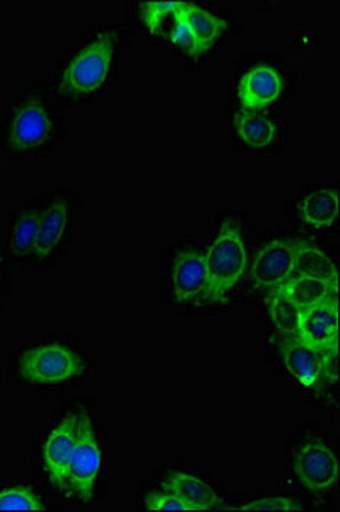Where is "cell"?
I'll list each match as a JSON object with an SVG mask.
<instances>
[{
  "label": "cell",
  "instance_id": "obj_1",
  "mask_svg": "<svg viewBox=\"0 0 340 512\" xmlns=\"http://www.w3.org/2000/svg\"><path fill=\"white\" fill-rule=\"evenodd\" d=\"M57 132V117L47 91L24 82L12 89L0 113V146L11 159L45 151Z\"/></svg>",
  "mask_w": 340,
  "mask_h": 512
},
{
  "label": "cell",
  "instance_id": "obj_2",
  "mask_svg": "<svg viewBox=\"0 0 340 512\" xmlns=\"http://www.w3.org/2000/svg\"><path fill=\"white\" fill-rule=\"evenodd\" d=\"M12 369L19 381L30 386H60L79 378L86 369L83 357L60 342H36L16 354Z\"/></svg>",
  "mask_w": 340,
  "mask_h": 512
},
{
  "label": "cell",
  "instance_id": "obj_3",
  "mask_svg": "<svg viewBox=\"0 0 340 512\" xmlns=\"http://www.w3.org/2000/svg\"><path fill=\"white\" fill-rule=\"evenodd\" d=\"M117 48L113 31H101L91 43L81 48L71 62L60 70L55 88L65 98H81L103 86L110 74Z\"/></svg>",
  "mask_w": 340,
  "mask_h": 512
},
{
  "label": "cell",
  "instance_id": "obj_4",
  "mask_svg": "<svg viewBox=\"0 0 340 512\" xmlns=\"http://www.w3.org/2000/svg\"><path fill=\"white\" fill-rule=\"evenodd\" d=\"M247 262L248 250L241 227L228 219L204 253L207 275L217 304L228 301L229 292L240 284L245 275Z\"/></svg>",
  "mask_w": 340,
  "mask_h": 512
},
{
  "label": "cell",
  "instance_id": "obj_5",
  "mask_svg": "<svg viewBox=\"0 0 340 512\" xmlns=\"http://www.w3.org/2000/svg\"><path fill=\"white\" fill-rule=\"evenodd\" d=\"M103 453L96 439L93 424L86 414H79V434L76 449L72 454L67 494L76 495L83 501H91L100 477Z\"/></svg>",
  "mask_w": 340,
  "mask_h": 512
},
{
  "label": "cell",
  "instance_id": "obj_6",
  "mask_svg": "<svg viewBox=\"0 0 340 512\" xmlns=\"http://www.w3.org/2000/svg\"><path fill=\"white\" fill-rule=\"evenodd\" d=\"M294 473L306 489L315 494H325L334 489L339 480V461L327 444L311 439L296 451Z\"/></svg>",
  "mask_w": 340,
  "mask_h": 512
},
{
  "label": "cell",
  "instance_id": "obj_7",
  "mask_svg": "<svg viewBox=\"0 0 340 512\" xmlns=\"http://www.w3.org/2000/svg\"><path fill=\"white\" fill-rule=\"evenodd\" d=\"M40 231L36 241L35 255L31 262L47 265L52 262L60 248L64 246L69 226H71V202L62 193H52L43 198Z\"/></svg>",
  "mask_w": 340,
  "mask_h": 512
},
{
  "label": "cell",
  "instance_id": "obj_8",
  "mask_svg": "<svg viewBox=\"0 0 340 512\" xmlns=\"http://www.w3.org/2000/svg\"><path fill=\"white\" fill-rule=\"evenodd\" d=\"M40 216L42 204L31 198L11 210L4 227V245L0 248L7 258L16 262L33 260L40 231Z\"/></svg>",
  "mask_w": 340,
  "mask_h": 512
},
{
  "label": "cell",
  "instance_id": "obj_9",
  "mask_svg": "<svg viewBox=\"0 0 340 512\" xmlns=\"http://www.w3.org/2000/svg\"><path fill=\"white\" fill-rule=\"evenodd\" d=\"M79 434V414L65 415L43 444V468L53 487L67 492V477Z\"/></svg>",
  "mask_w": 340,
  "mask_h": 512
},
{
  "label": "cell",
  "instance_id": "obj_10",
  "mask_svg": "<svg viewBox=\"0 0 340 512\" xmlns=\"http://www.w3.org/2000/svg\"><path fill=\"white\" fill-rule=\"evenodd\" d=\"M171 284L178 303H216L204 263V253L200 251H183L176 256L171 270Z\"/></svg>",
  "mask_w": 340,
  "mask_h": 512
},
{
  "label": "cell",
  "instance_id": "obj_11",
  "mask_svg": "<svg viewBox=\"0 0 340 512\" xmlns=\"http://www.w3.org/2000/svg\"><path fill=\"white\" fill-rule=\"evenodd\" d=\"M296 243L288 239H274L253 258L250 277L260 291H276L293 275Z\"/></svg>",
  "mask_w": 340,
  "mask_h": 512
},
{
  "label": "cell",
  "instance_id": "obj_12",
  "mask_svg": "<svg viewBox=\"0 0 340 512\" xmlns=\"http://www.w3.org/2000/svg\"><path fill=\"white\" fill-rule=\"evenodd\" d=\"M296 338L318 352L337 347V338H339L337 299L332 297L323 303L301 309Z\"/></svg>",
  "mask_w": 340,
  "mask_h": 512
},
{
  "label": "cell",
  "instance_id": "obj_13",
  "mask_svg": "<svg viewBox=\"0 0 340 512\" xmlns=\"http://www.w3.org/2000/svg\"><path fill=\"white\" fill-rule=\"evenodd\" d=\"M284 91L282 76L270 65H257L241 77L238 98L248 111L262 110L276 103Z\"/></svg>",
  "mask_w": 340,
  "mask_h": 512
},
{
  "label": "cell",
  "instance_id": "obj_14",
  "mask_svg": "<svg viewBox=\"0 0 340 512\" xmlns=\"http://www.w3.org/2000/svg\"><path fill=\"white\" fill-rule=\"evenodd\" d=\"M163 490L178 495L192 512L212 511L223 509V499L216 494L209 483L200 480L192 473L170 472L161 483Z\"/></svg>",
  "mask_w": 340,
  "mask_h": 512
},
{
  "label": "cell",
  "instance_id": "obj_15",
  "mask_svg": "<svg viewBox=\"0 0 340 512\" xmlns=\"http://www.w3.org/2000/svg\"><path fill=\"white\" fill-rule=\"evenodd\" d=\"M279 350L289 374L305 388H317L322 373V352L311 349L296 337L284 338Z\"/></svg>",
  "mask_w": 340,
  "mask_h": 512
},
{
  "label": "cell",
  "instance_id": "obj_16",
  "mask_svg": "<svg viewBox=\"0 0 340 512\" xmlns=\"http://www.w3.org/2000/svg\"><path fill=\"white\" fill-rule=\"evenodd\" d=\"M299 216L306 226L327 231L334 226L339 216V193L330 188L308 193L299 202Z\"/></svg>",
  "mask_w": 340,
  "mask_h": 512
},
{
  "label": "cell",
  "instance_id": "obj_17",
  "mask_svg": "<svg viewBox=\"0 0 340 512\" xmlns=\"http://www.w3.org/2000/svg\"><path fill=\"white\" fill-rule=\"evenodd\" d=\"M337 289H339V282L301 277V275H291L279 287V291L289 297L299 309L310 308V306L323 303L327 299L337 297Z\"/></svg>",
  "mask_w": 340,
  "mask_h": 512
},
{
  "label": "cell",
  "instance_id": "obj_18",
  "mask_svg": "<svg viewBox=\"0 0 340 512\" xmlns=\"http://www.w3.org/2000/svg\"><path fill=\"white\" fill-rule=\"evenodd\" d=\"M180 14H182L183 21L187 23L188 30L194 36L199 55L206 53L226 30V23L223 19L212 16L211 12L195 6V4L183 2Z\"/></svg>",
  "mask_w": 340,
  "mask_h": 512
},
{
  "label": "cell",
  "instance_id": "obj_19",
  "mask_svg": "<svg viewBox=\"0 0 340 512\" xmlns=\"http://www.w3.org/2000/svg\"><path fill=\"white\" fill-rule=\"evenodd\" d=\"M293 275L339 282V272L330 256L311 243H296Z\"/></svg>",
  "mask_w": 340,
  "mask_h": 512
},
{
  "label": "cell",
  "instance_id": "obj_20",
  "mask_svg": "<svg viewBox=\"0 0 340 512\" xmlns=\"http://www.w3.org/2000/svg\"><path fill=\"white\" fill-rule=\"evenodd\" d=\"M236 132L252 149H267L276 140V125L257 111H241L236 115Z\"/></svg>",
  "mask_w": 340,
  "mask_h": 512
},
{
  "label": "cell",
  "instance_id": "obj_21",
  "mask_svg": "<svg viewBox=\"0 0 340 512\" xmlns=\"http://www.w3.org/2000/svg\"><path fill=\"white\" fill-rule=\"evenodd\" d=\"M270 320L276 326L282 338H294L298 332L299 311L301 309L284 296L279 289L272 291L267 297Z\"/></svg>",
  "mask_w": 340,
  "mask_h": 512
},
{
  "label": "cell",
  "instance_id": "obj_22",
  "mask_svg": "<svg viewBox=\"0 0 340 512\" xmlns=\"http://www.w3.org/2000/svg\"><path fill=\"white\" fill-rule=\"evenodd\" d=\"M0 511H47V506L31 487L9 485L0 490Z\"/></svg>",
  "mask_w": 340,
  "mask_h": 512
},
{
  "label": "cell",
  "instance_id": "obj_23",
  "mask_svg": "<svg viewBox=\"0 0 340 512\" xmlns=\"http://www.w3.org/2000/svg\"><path fill=\"white\" fill-rule=\"evenodd\" d=\"M142 19L149 31L156 36H163L166 24L173 26L175 14L182 7V2H146L142 4Z\"/></svg>",
  "mask_w": 340,
  "mask_h": 512
},
{
  "label": "cell",
  "instance_id": "obj_24",
  "mask_svg": "<svg viewBox=\"0 0 340 512\" xmlns=\"http://www.w3.org/2000/svg\"><path fill=\"white\" fill-rule=\"evenodd\" d=\"M223 509L224 511H303V507L289 497H264L243 506L223 507Z\"/></svg>",
  "mask_w": 340,
  "mask_h": 512
},
{
  "label": "cell",
  "instance_id": "obj_25",
  "mask_svg": "<svg viewBox=\"0 0 340 512\" xmlns=\"http://www.w3.org/2000/svg\"><path fill=\"white\" fill-rule=\"evenodd\" d=\"M144 506L151 512H192L190 506L168 490L163 492H149L144 499Z\"/></svg>",
  "mask_w": 340,
  "mask_h": 512
},
{
  "label": "cell",
  "instance_id": "obj_26",
  "mask_svg": "<svg viewBox=\"0 0 340 512\" xmlns=\"http://www.w3.org/2000/svg\"><path fill=\"white\" fill-rule=\"evenodd\" d=\"M180 9H182V7H180ZM180 9H178V12L175 14V21H173L170 33H168V40H170L175 47L182 48V50L190 53V55H199V50H197V45H195L194 36H192L190 30H188L187 23L183 21Z\"/></svg>",
  "mask_w": 340,
  "mask_h": 512
},
{
  "label": "cell",
  "instance_id": "obj_27",
  "mask_svg": "<svg viewBox=\"0 0 340 512\" xmlns=\"http://www.w3.org/2000/svg\"><path fill=\"white\" fill-rule=\"evenodd\" d=\"M339 378V354L337 347L322 352V373H320V381H330L335 383Z\"/></svg>",
  "mask_w": 340,
  "mask_h": 512
},
{
  "label": "cell",
  "instance_id": "obj_28",
  "mask_svg": "<svg viewBox=\"0 0 340 512\" xmlns=\"http://www.w3.org/2000/svg\"><path fill=\"white\" fill-rule=\"evenodd\" d=\"M6 253L0 250V306H2V297H4V287H6V270H7Z\"/></svg>",
  "mask_w": 340,
  "mask_h": 512
}]
</instances>
